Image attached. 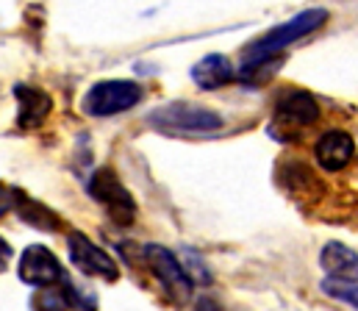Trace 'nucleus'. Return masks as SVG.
Here are the masks:
<instances>
[{
  "label": "nucleus",
  "mask_w": 358,
  "mask_h": 311,
  "mask_svg": "<svg viewBox=\"0 0 358 311\" xmlns=\"http://www.w3.org/2000/svg\"><path fill=\"white\" fill-rule=\"evenodd\" d=\"M325 22H328V11H325V8H308V11H300L297 17H292L289 22L272 28L262 39H256L253 45H248L242 73H245V70H253V67H259V64H267L269 59H272L275 53H280L286 45L297 42L300 36L314 34V31L322 28Z\"/></svg>",
  "instance_id": "f257e3e1"
},
{
  "label": "nucleus",
  "mask_w": 358,
  "mask_h": 311,
  "mask_svg": "<svg viewBox=\"0 0 358 311\" xmlns=\"http://www.w3.org/2000/svg\"><path fill=\"white\" fill-rule=\"evenodd\" d=\"M90 195L108 211V217L117 225H131L136 219V201L134 195L125 189V184L117 178V173L111 167H100L94 170L90 178Z\"/></svg>",
  "instance_id": "f03ea898"
},
{
  "label": "nucleus",
  "mask_w": 358,
  "mask_h": 311,
  "mask_svg": "<svg viewBox=\"0 0 358 311\" xmlns=\"http://www.w3.org/2000/svg\"><path fill=\"white\" fill-rule=\"evenodd\" d=\"M142 101V87L134 81H97L84 98L90 117H114Z\"/></svg>",
  "instance_id": "7ed1b4c3"
},
{
  "label": "nucleus",
  "mask_w": 358,
  "mask_h": 311,
  "mask_svg": "<svg viewBox=\"0 0 358 311\" xmlns=\"http://www.w3.org/2000/svg\"><path fill=\"white\" fill-rule=\"evenodd\" d=\"M150 122L167 131H192V133H203V131H217L222 128V117L206 106L197 103H167L156 108L150 114Z\"/></svg>",
  "instance_id": "20e7f679"
},
{
  "label": "nucleus",
  "mask_w": 358,
  "mask_h": 311,
  "mask_svg": "<svg viewBox=\"0 0 358 311\" xmlns=\"http://www.w3.org/2000/svg\"><path fill=\"white\" fill-rule=\"evenodd\" d=\"M142 253H145V261L153 270V275L167 289V295L173 301H178V303H186L189 295H192V278H189L186 267L180 264L167 247H162V245H148Z\"/></svg>",
  "instance_id": "39448f33"
},
{
  "label": "nucleus",
  "mask_w": 358,
  "mask_h": 311,
  "mask_svg": "<svg viewBox=\"0 0 358 311\" xmlns=\"http://www.w3.org/2000/svg\"><path fill=\"white\" fill-rule=\"evenodd\" d=\"M20 281L28 287H53L64 281V270L62 261L56 259V253L45 245H31L22 250L20 256Z\"/></svg>",
  "instance_id": "423d86ee"
},
{
  "label": "nucleus",
  "mask_w": 358,
  "mask_h": 311,
  "mask_svg": "<svg viewBox=\"0 0 358 311\" xmlns=\"http://www.w3.org/2000/svg\"><path fill=\"white\" fill-rule=\"evenodd\" d=\"M67 250H70V259L73 264L87 273V275H100L103 281H117L120 278V270H117V261L100 247L94 245L90 236H84L81 231H73L67 236Z\"/></svg>",
  "instance_id": "0eeeda50"
},
{
  "label": "nucleus",
  "mask_w": 358,
  "mask_h": 311,
  "mask_svg": "<svg viewBox=\"0 0 358 311\" xmlns=\"http://www.w3.org/2000/svg\"><path fill=\"white\" fill-rule=\"evenodd\" d=\"M356 156V142L350 133L345 131H328L317 139L314 145V159L322 170H331V173H339L345 170Z\"/></svg>",
  "instance_id": "6e6552de"
},
{
  "label": "nucleus",
  "mask_w": 358,
  "mask_h": 311,
  "mask_svg": "<svg viewBox=\"0 0 358 311\" xmlns=\"http://www.w3.org/2000/svg\"><path fill=\"white\" fill-rule=\"evenodd\" d=\"M14 98H17V125L25 128V131H34L39 128L48 114L53 111V101L48 92L31 87V84H17L14 87Z\"/></svg>",
  "instance_id": "1a4fd4ad"
},
{
  "label": "nucleus",
  "mask_w": 358,
  "mask_h": 311,
  "mask_svg": "<svg viewBox=\"0 0 358 311\" xmlns=\"http://www.w3.org/2000/svg\"><path fill=\"white\" fill-rule=\"evenodd\" d=\"M278 181L286 187V192L300 201V203H317L320 195H322V181L311 173V167L300 164V161H289L280 167L278 173Z\"/></svg>",
  "instance_id": "9d476101"
},
{
  "label": "nucleus",
  "mask_w": 358,
  "mask_h": 311,
  "mask_svg": "<svg viewBox=\"0 0 358 311\" xmlns=\"http://www.w3.org/2000/svg\"><path fill=\"white\" fill-rule=\"evenodd\" d=\"M275 117L280 122H289V125H314L320 120V106L317 101L308 95V92H300V89H292V92H283L275 103Z\"/></svg>",
  "instance_id": "9b49d317"
},
{
  "label": "nucleus",
  "mask_w": 358,
  "mask_h": 311,
  "mask_svg": "<svg viewBox=\"0 0 358 311\" xmlns=\"http://www.w3.org/2000/svg\"><path fill=\"white\" fill-rule=\"evenodd\" d=\"M320 264L325 267V273L334 275V281H348V284L358 281V253L342 242H328L320 256Z\"/></svg>",
  "instance_id": "f8f14e48"
},
{
  "label": "nucleus",
  "mask_w": 358,
  "mask_h": 311,
  "mask_svg": "<svg viewBox=\"0 0 358 311\" xmlns=\"http://www.w3.org/2000/svg\"><path fill=\"white\" fill-rule=\"evenodd\" d=\"M192 81L200 89H220V87H225V84L234 81V67H231V62L225 56L211 53V56L200 59L192 67Z\"/></svg>",
  "instance_id": "ddd939ff"
},
{
  "label": "nucleus",
  "mask_w": 358,
  "mask_h": 311,
  "mask_svg": "<svg viewBox=\"0 0 358 311\" xmlns=\"http://www.w3.org/2000/svg\"><path fill=\"white\" fill-rule=\"evenodd\" d=\"M11 208L20 214L22 222H28V225L36 228V231H59V228H62V219H59V214H56L53 208L31 201V198H28L25 192H20V189H14V203H11Z\"/></svg>",
  "instance_id": "4468645a"
},
{
  "label": "nucleus",
  "mask_w": 358,
  "mask_h": 311,
  "mask_svg": "<svg viewBox=\"0 0 358 311\" xmlns=\"http://www.w3.org/2000/svg\"><path fill=\"white\" fill-rule=\"evenodd\" d=\"M322 289H325L331 298H336V301H342V303L356 306L358 309V284H348V281H325Z\"/></svg>",
  "instance_id": "2eb2a0df"
},
{
  "label": "nucleus",
  "mask_w": 358,
  "mask_h": 311,
  "mask_svg": "<svg viewBox=\"0 0 358 311\" xmlns=\"http://www.w3.org/2000/svg\"><path fill=\"white\" fill-rule=\"evenodd\" d=\"M11 203H14V189H8V187L0 184V217L6 211H11Z\"/></svg>",
  "instance_id": "dca6fc26"
},
{
  "label": "nucleus",
  "mask_w": 358,
  "mask_h": 311,
  "mask_svg": "<svg viewBox=\"0 0 358 311\" xmlns=\"http://www.w3.org/2000/svg\"><path fill=\"white\" fill-rule=\"evenodd\" d=\"M8 259H11V247H8V242H6V239H0V273L6 270Z\"/></svg>",
  "instance_id": "f3484780"
}]
</instances>
